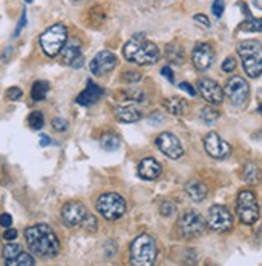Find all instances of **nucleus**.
<instances>
[{
  "label": "nucleus",
  "instance_id": "nucleus-37",
  "mask_svg": "<svg viewBox=\"0 0 262 266\" xmlns=\"http://www.w3.org/2000/svg\"><path fill=\"white\" fill-rule=\"evenodd\" d=\"M123 79L129 83H137L140 79H142V74L137 73V71H127V73L123 76Z\"/></svg>",
  "mask_w": 262,
  "mask_h": 266
},
{
  "label": "nucleus",
  "instance_id": "nucleus-6",
  "mask_svg": "<svg viewBox=\"0 0 262 266\" xmlns=\"http://www.w3.org/2000/svg\"><path fill=\"white\" fill-rule=\"evenodd\" d=\"M236 215L243 225H254L261 217L258 197L253 191H241L236 197Z\"/></svg>",
  "mask_w": 262,
  "mask_h": 266
},
{
  "label": "nucleus",
  "instance_id": "nucleus-44",
  "mask_svg": "<svg viewBox=\"0 0 262 266\" xmlns=\"http://www.w3.org/2000/svg\"><path fill=\"white\" fill-rule=\"evenodd\" d=\"M161 74H163V77H166L171 83L174 82V74H172V69L169 68V66H164L163 69H161Z\"/></svg>",
  "mask_w": 262,
  "mask_h": 266
},
{
  "label": "nucleus",
  "instance_id": "nucleus-19",
  "mask_svg": "<svg viewBox=\"0 0 262 266\" xmlns=\"http://www.w3.org/2000/svg\"><path fill=\"white\" fill-rule=\"evenodd\" d=\"M114 115H116V119L119 122H124V124H133V122H138L142 119V113L133 106L114 108Z\"/></svg>",
  "mask_w": 262,
  "mask_h": 266
},
{
  "label": "nucleus",
  "instance_id": "nucleus-32",
  "mask_svg": "<svg viewBox=\"0 0 262 266\" xmlns=\"http://www.w3.org/2000/svg\"><path fill=\"white\" fill-rule=\"evenodd\" d=\"M82 225H84V228L87 231H90V232H95L98 229V222H97V218L92 215V213H87L84 222H82Z\"/></svg>",
  "mask_w": 262,
  "mask_h": 266
},
{
  "label": "nucleus",
  "instance_id": "nucleus-28",
  "mask_svg": "<svg viewBox=\"0 0 262 266\" xmlns=\"http://www.w3.org/2000/svg\"><path fill=\"white\" fill-rule=\"evenodd\" d=\"M100 145H101V148H103V149H106V151H114V149L119 148L121 140H119V136H116V135L105 133L103 136H101Z\"/></svg>",
  "mask_w": 262,
  "mask_h": 266
},
{
  "label": "nucleus",
  "instance_id": "nucleus-22",
  "mask_svg": "<svg viewBox=\"0 0 262 266\" xmlns=\"http://www.w3.org/2000/svg\"><path fill=\"white\" fill-rule=\"evenodd\" d=\"M164 109L172 115H182L185 114V111L188 109L187 101L183 98H178V96H172V98H168L163 101Z\"/></svg>",
  "mask_w": 262,
  "mask_h": 266
},
{
  "label": "nucleus",
  "instance_id": "nucleus-24",
  "mask_svg": "<svg viewBox=\"0 0 262 266\" xmlns=\"http://www.w3.org/2000/svg\"><path fill=\"white\" fill-rule=\"evenodd\" d=\"M166 58L174 63V64H182L185 60V55H183V50L182 47H178L177 43H171L166 47Z\"/></svg>",
  "mask_w": 262,
  "mask_h": 266
},
{
  "label": "nucleus",
  "instance_id": "nucleus-48",
  "mask_svg": "<svg viewBox=\"0 0 262 266\" xmlns=\"http://www.w3.org/2000/svg\"><path fill=\"white\" fill-rule=\"evenodd\" d=\"M258 111H259V113L262 114V103H261V105H259V108H258Z\"/></svg>",
  "mask_w": 262,
  "mask_h": 266
},
{
  "label": "nucleus",
  "instance_id": "nucleus-43",
  "mask_svg": "<svg viewBox=\"0 0 262 266\" xmlns=\"http://www.w3.org/2000/svg\"><path fill=\"white\" fill-rule=\"evenodd\" d=\"M193 19H195L196 23H200V24H203V26H206V28H209V26H211L208 16H206V15H201V13H198V15H195Z\"/></svg>",
  "mask_w": 262,
  "mask_h": 266
},
{
  "label": "nucleus",
  "instance_id": "nucleus-8",
  "mask_svg": "<svg viewBox=\"0 0 262 266\" xmlns=\"http://www.w3.org/2000/svg\"><path fill=\"white\" fill-rule=\"evenodd\" d=\"M177 228H178V232H180L182 237L195 239L206 231V222H204V218L198 212L187 210L180 217V220H178Z\"/></svg>",
  "mask_w": 262,
  "mask_h": 266
},
{
  "label": "nucleus",
  "instance_id": "nucleus-46",
  "mask_svg": "<svg viewBox=\"0 0 262 266\" xmlns=\"http://www.w3.org/2000/svg\"><path fill=\"white\" fill-rule=\"evenodd\" d=\"M82 64H84V56L81 55V56H78V58H76V60L73 61L71 66H73V68H81Z\"/></svg>",
  "mask_w": 262,
  "mask_h": 266
},
{
  "label": "nucleus",
  "instance_id": "nucleus-49",
  "mask_svg": "<svg viewBox=\"0 0 262 266\" xmlns=\"http://www.w3.org/2000/svg\"><path fill=\"white\" fill-rule=\"evenodd\" d=\"M31 2H33V0H26V3H31Z\"/></svg>",
  "mask_w": 262,
  "mask_h": 266
},
{
  "label": "nucleus",
  "instance_id": "nucleus-29",
  "mask_svg": "<svg viewBox=\"0 0 262 266\" xmlns=\"http://www.w3.org/2000/svg\"><path fill=\"white\" fill-rule=\"evenodd\" d=\"M36 263V260H34V257L31 255V254H28V252H21L20 255H18L16 258H13L11 262H8L7 265H10V266H31V265H34Z\"/></svg>",
  "mask_w": 262,
  "mask_h": 266
},
{
  "label": "nucleus",
  "instance_id": "nucleus-3",
  "mask_svg": "<svg viewBox=\"0 0 262 266\" xmlns=\"http://www.w3.org/2000/svg\"><path fill=\"white\" fill-rule=\"evenodd\" d=\"M236 51L241 58L243 69L251 79H258L262 74V45L258 40H243L238 43Z\"/></svg>",
  "mask_w": 262,
  "mask_h": 266
},
{
  "label": "nucleus",
  "instance_id": "nucleus-47",
  "mask_svg": "<svg viewBox=\"0 0 262 266\" xmlns=\"http://www.w3.org/2000/svg\"><path fill=\"white\" fill-rule=\"evenodd\" d=\"M50 145V138L47 135H42V138H41V146H48Z\"/></svg>",
  "mask_w": 262,
  "mask_h": 266
},
{
  "label": "nucleus",
  "instance_id": "nucleus-21",
  "mask_svg": "<svg viewBox=\"0 0 262 266\" xmlns=\"http://www.w3.org/2000/svg\"><path fill=\"white\" fill-rule=\"evenodd\" d=\"M81 55H82L81 53V42L78 40V38H73V40H69L68 43H65V47H63V50H61L63 63L69 64V66H71L73 61Z\"/></svg>",
  "mask_w": 262,
  "mask_h": 266
},
{
  "label": "nucleus",
  "instance_id": "nucleus-7",
  "mask_svg": "<svg viewBox=\"0 0 262 266\" xmlns=\"http://www.w3.org/2000/svg\"><path fill=\"white\" fill-rule=\"evenodd\" d=\"M126 200L123 196H119L116 192H106L103 196H100L97 200V210L105 220H118L126 213Z\"/></svg>",
  "mask_w": 262,
  "mask_h": 266
},
{
  "label": "nucleus",
  "instance_id": "nucleus-10",
  "mask_svg": "<svg viewBox=\"0 0 262 266\" xmlns=\"http://www.w3.org/2000/svg\"><path fill=\"white\" fill-rule=\"evenodd\" d=\"M206 226L217 232H227L233 226V217L223 205L209 207L206 215Z\"/></svg>",
  "mask_w": 262,
  "mask_h": 266
},
{
  "label": "nucleus",
  "instance_id": "nucleus-38",
  "mask_svg": "<svg viewBox=\"0 0 262 266\" xmlns=\"http://www.w3.org/2000/svg\"><path fill=\"white\" fill-rule=\"evenodd\" d=\"M23 96V90L21 88H18V87H11L7 90V98L10 101H18Z\"/></svg>",
  "mask_w": 262,
  "mask_h": 266
},
{
  "label": "nucleus",
  "instance_id": "nucleus-25",
  "mask_svg": "<svg viewBox=\"0 0 262 266\" xmlns=\"http://www.w3.org/2000/svg\"><path fill=\"white\" fill-rule=\"evenodd\" d=\"M48 90H50L48 82H45V80H37V82H34L33 88H31V96H33L34 101H42V100L47 96Z\"/></svg>",
  "mask_w": 262,
  "mask_h": 266
},
{
  "label": "nucleus",
  "instance_id": "nucleus-30",
  "mask_svg": "<svg viewBox=\"0 0 262 266\" xmlns=\"http://www.w3.org/2000/svg\"><path fill=\"white\" fill-rule=\"evenodd\" d=\"M23 252V247L20 244H8V245H5L3 247V258H5V262H11L13 258H16L18 255H20Z\"/></svg>",
  "mask_w": 262,
  "mask_h": 266
},
{
  "label": "nucleus",
  "instance_id": "nucleus-15",
  "mask_svg": "<svg viewBox=\"0 0 262 266\" xmlns=\"http://www.w3.org/2000/svg\"><path fill=\"white\" fill-rule=\"evenodd\" d=\"M198 90H200L201 96L209 105H220L223 101V90L219 83L213 79H208V77L200 79L198 80Z\"/></svg>",
  "mask_w": 262,
  "mask_h": 266
},
{
  "label": "nucleus",
  "instance_id": "nucleus-26",
  "mask_svg": "<svg viewBox=\"0 0 262 266\" xmlns=\"http://www.w3.org/2000/svg\"><path fill=\"white\" fill-rule=\"evenodd\" d=\"M219 117H220V113L217 111V109L211 108V106L203 108L201 111H200V119H201L206 125H214Z\"/></svg>",
  "mask_w": 262,
  "mask_h": 266
},
{
  "label": "nucleus",
  "instance_id": "nucleus-35",
  "mask_svg": "<svg viewBox=\"0 0 262 266\" xmlns=\"http://www.w3.org/2000/svg\"><path fill=\"white\" fill-rule=\"evenodd\" d=\"M52 125H53V128H55L56 132H66L68 127H69L68 120L66 119H61V117H55L52 120Z\"/></svg>",
  "mask_w": 262,
  "mask_h": 266
},
{
  "label": "nucleus",
  "instance_id": "nucleus-45",
  "mask_svg": "<svg viewBox=\"0 0 262 266\" xmlns=\"http://www.w3.org/2000/svg\"><path fill=\"white\" fill-rule=\"evenodd\" d=\"M26 26V11H23V16H21V19H20V24H18V28H16V31H15V36H18L20 34V31Z\"/></svg>",
  "mask_w": 262,
  "mask_h": 266
},
{
  "label": "nucleus",
  "instance_id": "nucleus-5",
  "mask_svg": "<svg viewBox=\"0 0 262 266\" xmlns=\"http://www.w3.org/2000/svg\"><path fill=\"white\" fill-rule=\"evenodd\" d=\"M41 47L44 50V53L50 58H55L56 55L61 53L63 47L68 42V29L65 24H53L50 26L48 29L42 32V36L39 38Z\"/></svg>",
  "mask_w": 262,
  "mask_h": 266
},
{
  "label": "nucleus",
  "instance_id": "nucleus-31",
  "mask_svg": "<svg viewBox=\"0 0 262 266\" xmlns=\"http://www.w3.org/2000/svg\"><path fill=\"white\" fill-rule=\"evenodd\" d=\"M44 114L41 111H34L29 114V119H28V124L29 127L33 128V130H41V128L44 127Z\"/></svg>",
  "mask_w": 262,
  "mask_h": 266
},
{
  "label": "nucleus",
  "instance_id": "nucleus-33",
  "mask_svg": "<svg viewBox=\"0 0 262 266\" xmlns=\"http://www.w3.org/2000/svg\"><path fill=\"white\" fill-rule=\"evenodd\" d=\"M161 215H164V217H171V215H174V213L177 212V207H175V204L174 202H171V200H166V202H163V205H161Z\"/></svg>",
  "mask_w": 262,
  "mask_h": 266
},
{
  "label": "nucleus",
  "instance_id": "nucleus-2",
  "mask_svg": "<svg viewBox=\"0 0 262 266\" xmlns=\"http://www.w3.org/2000/svg\"><path fill=\"white\" fill-rule=\"evenodd\" d=\"M124 58L129 63L138 66H148L155 64L159 60V48L153 42H148L143 34L133 36L123 48Z\"/></svg>",
  "mask_w": 262,
  "mask_h": 266
},
{
  "label": "nucleus",
  "instance_id": "nucleus-41",
  "mask_svg": "<svg viewBox=\"0 0 262 266\" xmlns=\"http://www.w3.org/2000/svg\"><path fill=\"white\" fill-rule=\"evenodd\" d=\"M16 237H18V231L13 229V228H7V231L3 232V239H5V241H8V242L15 241Z\"/></svg>",
  "mask_w": 262,
  "mask_h": 266
},
{
  "label": "nucleus",
  "instance_id": "nucleus-42",
  "mask_svg": "<svg viewBox=\"0 0 262 266\" xmlns=\"http://www.w3.org/2000/svg\"><path fill=\"white\" fill-rule=\"evenodd\" d=\"M178 88L183 90V92H187L190 96H195V95H196V90L193 88V85H190L188 82H182V83H178Z\"/></svg>",
  "mask_w": 262,
  "mask_h": 266
},
{
  "label": "nucleus",
  "instance_id": "nucleus-13",
  "mask_svg": "<svg viewBox=\"0 0 262 266\" xmlns=\"http://www.w3.org/2000/svg\"><path fill=\"white\" fill-rule=\"evenodd\" d=\"M87 213L88 212H87L84 204L78 202V200H73V202H68V204L63 205L61 220L66 226H69V228H74V226L82 225Z\"/></svg>",
  "mask_w": 262,
  "mask_h": 266
},
{
  "label": "nucleus",
  "instance_id": "nucleus-11",
  "mask_svg": "<svg viewBox=\"0 0 262 266\" xmlns=\"http://www.w3.org/2000/svg\"><path fill=\"white\" fill-rule=\"evenodd\" d=\"M203 145H204V149H206V152L214 159H227L230 152H232V146L216 132H209L204 136Z\"/></svg>",
  "mask_w": 262,
  "mask_h": 266
},
{
  "label": "nucleus",
  "instance_id": "nucleus-1",
  "mask_svg": "<svg viewBox=\"0 0 262 266\" xmlns=\"http://www.w3.org/2000/svg\"><path fill=\"white\" fill-rule=\"evenodd\" d=\"M26 244L36 257L53 258L60 252V241L48 225H34L24 231Z\"/></svg>",
  "mask_w": 262,
  "mask_h": 266
},
{
  "label": "nucleus",
  "instance_id": "nucleus-34",
  "mask_svg": "<svg viewBox=\"0 0 262 266\" xmlns=\"http://www.w3.org/2000/svg\"><path fill=\"white\" fill-rule=\"evenodd\" d=\"M126 96H127V100H133V101H143L145 100V93L142 92V90H138V88L127 90Z\"/></svg>",
  "mask_w": 262,
  "mask_h": 266
},
{
  "label": "nucleus",
  "instance_id": "nucleus-39",
  "mask_svg": "<svg viewBox=\"0 0 262 266\" xmlns=\"http://www.w3.org/2000/svg\"><path fill=\"white\" fill-rule=\"evenodd\" d=\"M223 8H225V5H223V0H214L213 3V13L216 18H220L223 15Z\"/></svg>",
  "mask_w": 262,
  "mask_h": 266
},
{
  "label": "nucleus",
  "instance_id": "nucleus-12",
  "mask_svg": "<svg viewBox=\"0 0 262 266\" xmlns=\"http://www.w3.org/2000/svg\"><path fill=\"white\" fill-rule=\"evenodd\" d=\"M156 146L164 155H168L169 159H178L183 155V146L180 140L177 138L174 133L163 132L156 138Z\"/></svg>",
  "mask_w": 262,
  "mask_h": 266
},
{
  "label": "nucleus",
  "instance_id": "nucleus-36",
  "mask_svg": "<svg viewBox=\"0 0 262 266\" xmlns=\"http://www.w3.org/2000/svg\"><path fill=\"white\" fill-rule=\"evenodd\" d=\"M235 68H236V60L233 56H228V58L223 60V63H222V71H223V73H233Z\"/></svg>",
  "mask_w": 262,
  "mask_h": 266
},
{
  "label": "nucleus",
  "instance_id": "nucleus-20",
  "mask_svg": "<svg viewBox=\"0 0 262 266\" xmlns=\"http://www.w3.org/2000/svg\"><path fill=\"white\" fill-rule=\"evenodd\" d=\"M185 191H187L188 197L191 200H195V202H203V200L206 199V196H208L206 185L201 183V181H198V180L188 181L187 186H185Z\"/></svg>",
  "mask_w": 262,
  "mask_h": 266
},
{
  "label": "nucleus",
  "instance_id": "nucleus-9",
  "mask_svg": "<svg viewBox=\"0 0 262 266\" xmlns=\"http://www.w3.org/2000/svg\"><path fill=\"white\" fill-rule=\"evenodd\" d=\"M223 95L227 96L228 101L232 103L233 106L236 108L245 106L249 98V83L243 79V77L235 76L227 80L225 88H223Z\"/></svg>",
  "mask_w": 262,
  "mask_h": 266
},
{
  "label": "nucleus",
  "instance_id": "nucleus-17",
  "mask_svg": "<svg viewBox=\"0 0 262 266\" xmlns=\"http://www.w3.org/2000/svg\"><path fill=\"white\" fill-rule=\"evenodd\" d=\"M163 173V167L161 164L153 159V157H145L142 162L138 164V177L142 180H148V181H153L159 178V175Z\"/></svg>",
  "mask_w": 262,
  "mask_h": 266
},
{
  "label": "nucleus",
  "instance_id": "nucleus-23",
  "mask_svg": "<svg viewBox=\"0 0 262 266\" xmlns=\"http://www.w3.org/2000/svg\"><path fill=\"white\" fill-rule=\"evenodd\" d=\"M243 180H245L248 185H258L262 180V170L254 162H248V164L243 167Z\"/></svg>",
  "mask_w": 262,
  "mask_h": 266
},
{
  "label": "nucleus",
  "instance_id": "nucleus-40",
  "mask_svg": "<svg viewBox=\"0 0 262 266\" xmlns=\"http://www.w3.org/2000/svg\"><path fill=\"white\" fill-rule=\"evenodd\" d=\"M11 223H13V218H11L10 213H2V215H0V226H3V228H10Z\"/></svg>",
  "mask_w": 262,
  "mask_h": 266
},
{
  "label": "nucleus",
  "instance_id": "nucleus-27",
  "mask_svg": "<svg viewBox=\"0 0 262 266\" xmlns=\"http://www.w3.org/2000/svg\"><path fill=\"white\" fill-rule=\"evenodd\" d=\"M238 29L245 32H262V18L248 16L246 21H243L238 26Z\"/></svg>",
  "mask_w": 262,
  "mask_h": 266
},
{
  "label": "nucleus",
  "instance_id": "nucleus-18",
  "mask_svg": "<svg viewBox=\"0 0 262 266\" xmlns=\"http://www.w3.org/2000/svg\"><path fill=\"white\" fill-rule=\"evenodd\" d=\"M101 96H103V90H101L97 83L88 80L86 90L82 93H79V96L76 98V103L81 106H90V105H93V103H97Z\"/></svg>",
  "mask_w": 262,
  "mask_h": 266
},
{
  "label": "nucleus",
  "instance_id": "nucleus-14",
  "mask_svg": "<svg viewBox=\"0 0 262 266\" xmlns=\"http://www.w3.org/2000/svg\"><path fill=\"white\" fill-rule=\"evenodd\" d=\"M116 64H118L116 55L110 50H103L95 55V58L90 61V71L95 76H103V74L111 73V71L116 68Z\"/></svg>",
  "mask_w": 262,
  "mask_h": 266
},
{
  "label": "nucleus",
  "instance_id": "nucleus-4",
  "mask_svg": "<svg viewBox=\"0 0 262 266\" xmlns=\"http://www.w3.org/2000/svg\"><path fill=\"white\" fill-rule=\"evenodd\" d=\"M158 255L156 242L150 234H140L131 245V263L137 266H150Z\"/></svg>",
  "mask_w": 262,
  "mask_h": 266
},
{
  "label": "nucleus",
  "instance_id": "nucleus-16",
  "mask_svg": "<svg viewBox=\"0 0 262 266\" xmlns=\"http://www.w3.org/2000/svg\"><path fill=\"white\" fill-rule=\"evenodd\" d=\"M191 61L198 71H206L214 63V50L209 43H198L191 53Z\"/></svg>",
  "mask_w": 262,
  "mask_h": 266
}]
</instances>
